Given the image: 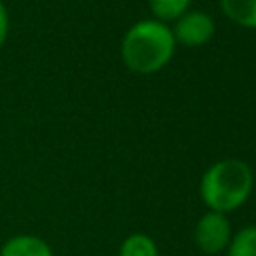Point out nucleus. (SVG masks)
<instances>
[{"instance_id":"nucleus-1","label":"nucleus","mask_w":256,"mask_h":256,"mask_svg":"<svg viewBox=\"0 0 256 256\" xmlns=\"http://www.w3.org/2000/svg\"><path fill=\"white\" fill-rule=\"evenodd\" d=\"M176 40L170 26L156 18L134 22L120 42L122 62L134 74L160 72L172 60Z\"/></svg>"},{"instance_id":"nucleus-2","label":"nucleus","mask_w":256,"mask_h":256,"mask_svg":"<svg viewBox=\"0 0 256 256\" xmlns=\"http://www.w3.org/2000/svg\"><path fill=\"white\" fill-rule=\"evenodd\" d=\"M252 188V168L240 158H222L210 164L200 178V198L204 206L220 214H228L244 206Z\"/></svg>"},{"instance_id":"nucleus-3","label":"nucleus","mask_w":256,"mask_h":256,"mask_svg":"<svg viewBox=\"0 0 256 256\" xmlns=\"http://www.w3.org/2000/svg\"><path fill=\"white\" fill-rule=\"evenodd\" d=\"M232 238V228L226 214L206 210L194 226V244L200 252L214 256L226 250Z\"/></svg>"},{"instance_id":"nucleus-4","label":"nucleus","mask_w":256,"mask_h":256,"mask_svg":"<svg viewBox=\"0 0 256 256\" xmlns=\"http://www.w3.org/2000/svg\"><path fill=\"white\" fill-rule=\"evenodd\" d=\"M170 30L176 44H182L186 48H198L212 40L216 24L214 18L202 10H186L172 22Z\"/></svg>"},{"instance_id":"nucleus-5","label":"nucleus","mask_w":256,"mask_h":256,"mask_svg":"<svg viewBox=\"0 0 256 256\" xmlns=\"http://www.w3.org/2000/svg\"><path fill=\"white\" fill-rule=\"evenodd\" d=\"M0 256H54V250L40 236L16 234L2 244Z\"/></svg>"},{"instance_id":"nucleus-6","label":"nucleus","mask_w":256,"mask_h":256,"mask_svg":"<svg viewBox=\"0 0 256 256\" xmlns=\"http://www.w3.org/2000/svg\"><path fill=\"white\" fill-rule=\"evenodd\" d=\"M218 4L230 22L256 30V0H218Z\"/></svg>"},{"instance_id":"nucleus-7","label":"nucleus","mask_w":256,"mask_h":256,"mask_svg":"<svg viewBox=\"0 0 256 256\" xmlns=\"http://www.w3.org/2000/svg\"><path fill=\"white\" fill-rule=\"evenodd\" d=\"M118 256H160V252L154 238L144 232H132L122 240Z\"/></svg>"},{"instance_id":"nucleus-8","label":"nucleus","mask_w":256,"mask_h":256,"mask_svg":"<svg viewBox=\"0 0 256 256\" xmlns=\"http://www.w3.org/2000/svg\"><path fill=\"white\" fill-rule=\"evenodd\" d=\"M226 256H256V224L242 226L232 234L226 246Z\"/></svg>"},{"instance_id":"nucleus-9","label":"nucleus","mask_w":256,"mask_h":256,"mask_svg":"<svg viewBox=\"0 0 256 256\" xmlns=\"http://www.w3.org/2000/svg\"><path fill=\"white\" fill-rule=\"evenodd\" d=\"M190 2L192 0H148V8L156 20L168 24L190 10Z\"/></svg>"},{"instance_id":"nucleus-10","label":"nucleus","mask_w":256,"mask_h":256,"mask_svg":"<svg viewBox=\"0 0 256 256\" xmlns=\"http://www.w3.org/2000/svg\"><path fill=\"white\" fill-rule=\"evenodd\" d=\"M8 32H10V16H8L6 4L0 0V48L8 40Z\"/></svg>"}]
</instances>
